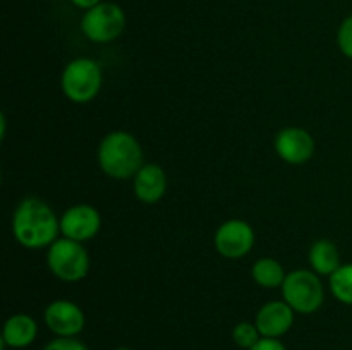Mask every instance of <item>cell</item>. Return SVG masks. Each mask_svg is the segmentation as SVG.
Here are the masks:
<instances>
[{
    "mask_svg": "<svg viewBox=\"0 0 352 350\" xmlns=\"http://www.w3.org/2000/svg\"><path fill=\"white\" fill-rule=\"evenodd\" d=\"M60 232V222L54 209L40 198H26L17 205L12 216V233L28 249L50 247Z\"/></svg>",
    "mask_w": 352,
    "mask_h": 350,
    "instance_id": "obj_1",
    "label": "cell"
},
{
    "mask_svg": "<svg viewBox=\"0 0 352 350\" xmlns=\"http://www.w3.org/2000/svg\"><path fill=\"white\" fill-rule=\"evenodd\" d=\"M143 150L133 134L113 130L98 148L100 168L112 178H131L143 167Z\"/></svg>",
    "mask_w": 352,
    "mask_h": 350,
    "instance_id": "obj_2",
    "label": "cell"
},
{
    "mask_svg": "<svg viewBox=\"0 0 352 350\" xmlns=\"http://www.w3.org/2000/svg\"><path fill=\"white\" fill-rule=\"evenodd\" d=\"M102 69L91 58H76L62 72V91L71 102L88 103L102 88Z\"/></svg>",
    "mask_w": 352,
    "mask_h": 350,
    "instance_id": "obj_3",
    "label": "cell"
},
{
    "mask_svg": "<svg viewBox=\"0 0 352 350\" xmlns=\"http://www.w3.org/2000/svg\"><path fill=\"white\" fill-rule=\"evenodd\" d=\"M284 301L294 309V312L311 314L322 307L325 301V290L316 277V273L308 270H296L285 277L282 285Z\"/></svg>",
    "mask_w": 352,
    "mask_h": 350,
    "instance_id": "obj_4",
    "label": "cell"
},
{
    "mask_svg": "<svg viewBox=\"0 0 352 350\" xmlns=\"http://www.w3.org/2000/svg\"><path fill=\"white\" fill-rule=\"evenodd\" d=\"M47 263L52 273L62 281H79L88 275L89 256L81 242L57 239L48 247Z\"/></svg>",
    "mask_w": 352,
    "mask_h": 350,
    "instance_id": "obj_5",
    "label": "cell"
},
{
    "mask_svg": "<svg viewBox=\"0 0 352 350\" xmlns=\"http://www.w3.org/2000/svg\"><path fill=\"white\" fill-rule=\"evenodd\" d=\"M126 27V14L117 3L102 2L86 10L81 30L88 40L95 43H109L119 38Z\"/></svg>",
    "mask_w": 352,
    "mask_h": 350,
    "instance_id": "obj_6",
    "label": "cell"
},
{
    "mask_svg": "<svg viewBox=\"0 0 352 350\" xmlns=\"http://www.w3.org/2000/svg\"><path fill=\"white\" fill-rule=\"evenodd\" d=\"M215 249L227 259L244 257L254 246V230L243 220H229L217 229Z\"/></svg>",
    "mask_w": 352,
    "mask_h": 350,
    "instance_id": "obj_7",
    "label": "cell"
},
{
    "mask_svg": "<svg viewBox=\"0 0 352 350\" xmlns=\"http://www.w3.org/2000/svg\"><path fill=\"white\" fill-rule=\"evenodd\" d=\"M45 323L48 329L62 338H76L85 328V312L71 301H55L45 309Z\"/></svg>",
    "mask_w": 352,
    "mask_h": 350,
    "instance_id": "obj_8",
    "label": "cell"
},
{
    "mask_svg": "<svg viewBox=\"0 0 352 350\" xmlns=\"http://www.w3.org/2000/svg\"><path fill=\"white\" fill-rule=\"evenodd\" d=\"M100 225H102L100 213L89 205L71 206L65 209L60 218L62 235L65 239L78 240V242L93 239L98 233Z\"/></svg>",
    "mask_w": 352,
    "mask_h": 350,
    "instance_id": "obj_9",
    "label": "cell"
},
{
    "mask_svg": "<svg viewBox=\"0 0 352 350\" xmlns=\"http://www.w3.org/2000/svg\"><path fill=\"white\" fill-rule=\"evenodd\" d=\"M275 151L291 165H302L315 153V139L311 134L299 127L282 129L275 137Z\"/></svg>",
    "mask_w": 352,
    "mask_h": 350,
    "instance_id": "obj_10",
    "label": "cell"
},
{
    "mask_svg": "<svg viewBox=\"0 0 352 350\" xmlns=\"http://www.w3.org/2000/svg\"><path fill=\"white\" fill-rule=\"evenodd\" d=\"M294 309L285 301H274L265 304L256 314V328L265 338H280L292 328Z\"/></svg>",
    "mask_w": 352,
    "mask_h": 350,
    "instance_id": "obj_11",
    "label": "cell"
},
{
    "mask_svg": "<svg viewBox=\"0 0 352 350\" xmlns=\"http://www.w3.org/2000/svg\"><path fill=\"white\" fill-rule=\"evenodd\" d=\"M167 191V175L157 163H146L134 175V194L144 205H155Z\"/></svg>",
    "mask_w": 352,
    "mask_h": 350,
    "instance_id": "obj_12",
    "label": "cell"
},
{
    "mask_svg": "<svg viewBox=\"0 0 352 350\" xmlns=\"http://www.w3.org/2000/svg\"><path fill=\"white\" fill-rule=\"evenodd\" d=\"M36 335L38 325L31 316L14 314L3 325L2 345L10 347V349H24L34 342Z\"/></svg>",
    "mask_w": 352,
    "mask_h": 350,
    "instance_id": "obj_13",
    "label": "cell"
},
{
    "mask_svg": "<svg viewBox=\"0 0 352 350\" xmlns=\"http://www.w3.org/2000/svg\"><path fill=\"white\" fill-rule=\"evenodd\" d=\"M309 263L318 275H332L340 266V254L336 244L329 239H320L309 249Z\"/></svg>",
    "mask_w": 352,
    "mask_h": 350,
    "instance_id": "obj_14",
    "label": "cell"
},
{
    "mask_svg": "<svg viewBox=\"0 0 352 350\" xmlns=\"http://www.w3.org/2000/svg\"><path fill=\"white\" fill-rule=\"evenodd\" d=\"M285 271L278 261L272 257H261L253 266V278L258 285L265 288L282 287L285 280Z\"/></svg>",
    "mask_w": 352,
    "mask_h": 350,
    "instance_id": "obj_15",
    "label": "cell"
},
{
    "mask_svg": "<svg viewBox=\"0 0 352 350\" xmlns=\"http://www.w3.org/2000/svg\"><path fill=\"white\" fill-rule=\"evenodd\" d=\"M330 290L337 301L352 305V263L340 264L339 270L330 275Z\"/></svg>",
    "mask_w": 352,
    "mask_h": 350,
    "instance_id": "obj_16",
    "label": "cell"
},
{
    "mask_svg": "<svg viewBox=\"0 0 352 350\" xmlns=\"http://www.w3.org/2000/svg\"><path fill=\"white\" fill-rule=\"evenodd\" d=\"M232 338H234V342L241 347V349L250 350L251 347L256 345V343L260 342L261 333H260V329L256 328V325L243 321V323H239V325L234 326Z\"/></svg>",
    "mask_w": 352,
    "mask_h": 350,
    "instance_id": "obj_17",
    "label": "cell"
},
{
    "mask_svg": "<svg viewBox=\"0 0 352 350\" xmlns=\"http://www.w3.org/2000/svg\"><path fill=\"white\" fill-rule=\"evenodd\" d=\"M337 43L340 51L347 58H352V14L342 21L339 31H337Z\"/></svg>",
    "mask_w": 352,
    "mask_h": 350,
    "instance_id": "obj_18",
    "label": "cell"
},
{
    "mask_svg": "<svg viewBox=\"0 0 352 350\" xmlns=\"http://www.w3.org/2000/svg\"><path fill=\"white\" fill-rule=\"evenodd\" d=\"M43 350H88V347L82 342H79L78 338H62V336H57Z\"/></svg>",
    "mask_w": 352,
    "mask_h": 350,
    "instance_id": "obj_19",
    "label": "cell"
},
{
    "mask_svg": "<svg viewBox=\"0 0 352 350\" xmlns=\"http://www.w3.org/2000/svg\"><path fill=\"white\" fill-rule=\"evenodd\" d=\"M250 350H287V349H285V345L278 338H265V336H261L260 342H258L256 345L251 347Z\"/></svg>",
    "mask_w": 352,
    "mask_h": 350,
    "instance_id": "obj_20",
    "label": "cell"
},
{
    "mask_svg": "<svg viewBox=\"0 0 352 350\" xmlns=\"http://www.w3.org/2000/svg\"><path fill=\"white\" fill-rule=\"evenodd\" d=\"M72 3H74L76 7H79V9H93V7H96L98 3H102V0H71Z\"/></svg>",
    "mask_w": 352,
    "mask_h": 350,
    "instance_id": "obj_21",
    "label": "cell"
},
{
    "mask_svg": "<svg viewBox=\"0 0 352 350\" xmlns=\"http://www.w3.org/2000/svg\"><path fill=\"white\" fill-rule=\"evenodd\" d=\"M117 350H131V349H127V347H120V349H117Z\"/></svg>",
    "mask_w": 352,
    "mask_h": 350,
    "instance_id": "obj_22",
    "label": "cell"
}]
</instances>
